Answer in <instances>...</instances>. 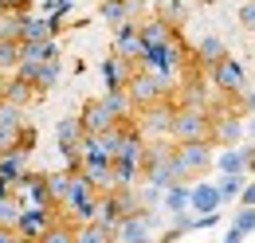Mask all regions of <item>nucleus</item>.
Returning <instances> with one entry per match:
<instances>
[{
	"label": "nucleus",
	"instance_id": "obj_28",
	"mask_svg": "<svg viewBox=\"0 0 255 243\" xmlns=\"http://www.w3.org/2000/svg\"><path fill=\"white\" fill-rule=\"evenodd\" d=\"M39 71H43V63H32V59H20V67L12 71L16 79H24V83H32L35 91H39Z\"/></svg>",
	"mask_w": 255,
	"mask_h": 243
},
{
	"label": "nucleus",
	"instance_id": "obj_37",
	"mask_svg": "<svg viewBox=\"0 0 255 243\" xmlns=\"http://www.w3.org/2000/svg\"><path fill=\"white\" fill-rule=\"evenodd\" d=\"M244 106H248V114H255V87H248V94H244Z\"/></svg>",
	"mask_w": 255,
	"mask_h": 243
},
{
	"label": "nucleus",
	"instance_id": "obj_31",
	"mask_svg": "<svg viewBox=\"0 0 255 243\" xmlns=\"http://www.w3.org/2000/svg\"><path fill=\"white\" fill-rule=\"evenodd\" d=\"M161 8H165V20L177 28V24H185V4L181 0H161Z\"/></svg>",
	"mask_w": 255,
	"mask_h": 243
},
{
	"label": "nucleus",
	"instance_id": "obj_1",
	"mask_svg": "<svg viewBox=\"0 0 255 243\" xmlns=\"http://www.w3.org/2000/svg\"><path fill=\"white\" fill-rule=\"evenodd\" d=\"M173 169H177V181H189V177H204L208 169H216V149L212 141H177V157H173Z\"/></svg>",
	"mask_w": 255,
	"mask_h": 243
},
{
	"label": "nucleus",
	"instance_id": "obj_8",
	"mask_svg": "<svg viewBox=\"0 0 255 243\" xmlns=\"http://www.w3.org/2000/svg\"><path fill=\"white\" fill-rule=\"evenodd\" d=\"M114 51H122L126 59H145V39H141V20H126L118 24V35H114Z\"/></svg>",
	"mask_w": 255,
	"mask_h": 243
},
{
	"label": "nucleus",
	"instance_id": "obj_9",
	"mask_svg": "<svg viewBox=\"0 0 255 243\" xmlns=\"http://www.w3.org/2000/svg\"><path fill=\"white\" fill-rule=\"evenodd\" d=\"M79 118H83V125H87V133H110L114 125H122V122H118V114H114V110H110V106H106L102 98L87 102Z\"/></svg>",
	"mask_w": 255,
	"mask_h": 243
},
{
	"label": "nucleus",
	"instance_id": "obj_12",
	"mask_svg": "<svg viewBox=\"0 0 255 243\" xmlns=\"http://www.w3.org/2000/svg\"><path fill=\"white\" fill-rule=\"evenodd\" d=\"M0 177L12 181V184H20L24 177H28V149H24V145L0 153Z\"/></svg>",
	"mask_w": 255,
	"mask_h": 243
},
{
	"label": "nucleus",
	"instance_id": "obj_42",
	"mask_svg": "<svg viewBox=\"0 0 255 243\" xmlns=\"http://www.w3.org/2000/svg\"><path fill=\"white\" fill-rule=\"evenodd\" d=\"M0 16H4V0H0Z\"/></svg>",
	"mask_w": 255,
	"mask_h": 243
},
{
	"label": "nucleus",
	"instance_id": "obj_24",
	"mask_svg": "<svg viewBox=\"0 0 255 243\" xmlns=\"http://www.w3.org/2000/svg\"><path fill=\"white\" fill-rule=\"evenodd\" d=\"M32 94H35L32 83H24V79L8 75V87H4V98H8V102H16V106H28V102H32Z\"/></svg>",
	"mask_w": 255,
	"mask_h": 243
},
{
	"label": "nucleus",
	"instance_id": "obj_35",
	"mask_svg": "<svg viewBox=\"0 0 255 243\" xmlns=\"http://www.w3.org/2000/svg\"><path fill=\"white\" fill-rule=\"evenodd\" d=\"M244 240H248V232H240L236 224H232V228L224 232V243H244Z\"/></svg>",
	"mask_w": 255,
	"mask_h": 243
},
{
	"label": "nucleus",
	"instance_id": "obj_27",
	"mask_svg": "<svg viewBox=\"0 0 255 243\" xmlns=\"http://www.w3.org/2000/svg\"><path fill=\"white\" fill-rule=\"evenodd\" d=\"M0 125H12V129H24V106L0 98Z\"/></svg>",
	"mask_w": 255,
	"mask_h": 243
},
{
	"label": "nucleus",
	"instance_id": "obj_26",
	"mask_svg": "<svg viewBox=\"0 0 255 243\" xmlns=\"http://www.w3.org/2000/svg\"><path fill=\"white\" fill-rule=\"evenodd\" d=\"M20 200L16 196H0V228H12L16 232V224H20Z\"/></svg>",
	"mask_w": 255,
	"mask_h": 243
},
{
	"label": "nucleus",
	"instance_id": "obj_5",
	"mask_svg": "<svg viewBox=\"0 0 255 243\" xmlns=\"http://www.w3.org/2000/svg\"><path fill=\"white\" fill-rule=\"evenodd\" d=\"M208 75H212V87L220 94H232V98H244L248 94V71H244V63L232 59V55L224 63H216Z\"/></svg>",
	"mask_w": 255,
	"mask_h": 243
},
{
	"label": "nucleus",
	"instance_id": "obj_15",
	"mask_svg": "<svg viewBox=\"0 0 255 243\" xmlns=\"http://www.w3.org/2000/svg\"><path fill=\"white\" fill-rule=\"evenodd\" d=\"M55 31H59V28H55V20H51V16H47V20L28 16V12L20 16V43H24V39H51Z\"/></svg>",
	"mask_w": 255,
	"mask_h": 243
},
{
	"label": "nucleus",
	"instance_id": "obj_41",
	"mask_svg": "<svg viewBox=\"0 0 255 243\" xmlns=\"http://www.w3.org/2000/svg\"><path fill=\"white\" fill-rule=\"evenodd\" d=\"M12 243H32V240H24V236H12Z\"/></svg>",
	"mask_w": 255,
	"mask_h": 243
},
{
	"label": "nucleus",
	"instance_id": "obj_20",
	"mask_svg": "<svg viewBox=\"0 0 255 243\" xmlns=\"http://www.w3.org/2000/svg\"><path fill=\"white\" fill-rule=\"evenodd\" d=\"M102 102H106V106L118 114V122H129L133 114H137V102L129 98L126 87H122V91H106V94H102Z\"/></svg>",
	"mask_w": 255,
	"mask_h": 243
},
{
	"label": "nucleus",
	"instance_id": "obj_4",
	"mask_svg": "<svg viewBox=\"0 0 255 243\" xmlns=\"http://www.w3.org/2000/svg\"><path fill=\"white\" fill-rule=\"evenodd\" d=\"M173 118H177V106L169 98H161L153 106L137 110V129L145 137H173Z\"/></svg>",
	"mask_w": 255,
	"mask_h": 243
},
{
	"label": "nucleus",
	"instance_id": "obj_14",
	"mask_svg": "<svg viewBox=\"0 0 255 243\" xmlns=\"http://www.w3.org/2000/svg\"><path fill=\"white\" fill-rule=\"evenodd\" d=\"M216 169L220 173H252V165H248V153H244V145H224L220 153H216Z\"/></svg>",
	"mask_w": 255,
	"mask_h": 243
},
{
	"label": "nucleus",
	"instance_id": "obj_34",
	"mask_svg": "<svg viewBox=\"0 0 255 243\" xmlns=\"http://www.w3.org/2000/svg\"><path fill=\"white\" fill-rule=\"evenodd\" d=\"M240 28H244V31H255V0H248V4L240 8Z\"/></svg>",
	"mask_w": 255,
	"mask_h": 243
},
{
	"label": "nucleus",
	"instance_id": "obj_22",
	"mask_svg": "<svg viewBox=\"0 0 255 243\" xmlns=\"http://www.w3.org/2000/svg\"><path fill=\"white\" fill-rule=\"evenodd\" d=\"M244 184H248V177H244V173H220V177H216V188H220L224 204H232V200H240V192H244Z\"/></svg>",
	"mask_w": 255,
	"mask_h": 243
},
{
	"label": "nucleus",
	"instance_id": "obj_17",
	"mask_svg": "<svg viewBox=\"0 0 255 243\" xmlns=\"http://www.w3.org/2000/svg\"><path fill=\"white\" fill-rule=\"evenodd\" d=\"M189 181H177L173 188H165V200H161V212H169V216H181V212H192V204H189Z\"/></svg>",
	"mask_w": 255,
	"mask_h": 243
},
{
	"label": "nucleus",
	"instance_id": "obj_32",
	"mask_svg": "<svg viewBox=\"0 0 255 243\" xmlns=\"http://www.w3.org/2000/svg\"><path fill=\"white\" fill-rule=\"evenodd\" d=\"M55 83H59V59L43 63V71H39V91H51Z\"/></svg>",
	"mask_w": 255,
	"mask_h": 243
},
{
	"label": "nucleus",
	"instance_id": "obj_36",
	"mask_svg": "<svg viewBox=\"0 0 255 243\" xmlns=\"http://www.w3.org/2000/svg\"><path fill=\"white\" fill-rule=\"evenodd\" d=\"M240 204H255V177L244 184V192H240Z\"/></svg>",
	"mask_w": 255,
	"mask_h": 243
},
{
	"label": "nucleus",
	"instance_id": "obj_11",
	"mask_svg": "<svg viewBox=\"0 0 255 243\" xmlns=\"http://www.w3.org/2000/svg\"><path fill=\"white\" fill-rule=\"evenodd\" d=\"M248 125L240 114H212V145H240Z\"/></svg>",
	"mask_w": 255,
	"mask_h": 243
},
{
	"label": "nucleus",
	"instance_id": "obj_30",
	"mask_svg": "<svg viewBox=\"0 0 255 243\" xmlns=\"http://www.w3.org/2000/svg\"><path fill=\"white\" fill-rule=\"evenodd\" d=\"M181 106H208V91L196 87V83H189V87L181 91ZM208 110H212V106H208Z\"/></svg>",
	"mask_w": 255,
	"mask_h": 243
},
{
	"label": "nucleus",
	"instance_id": "obj_2",
	"mask_svg": "<svg viewBox=\"0 0 255 243\" xmlns=\"http://www.w3.org/2000/svg\"><path fill=\"white\" fill-rule=\"evenodd\" d=\"M212 141V110L208 106H177L173 141Z\"/></svg>",
	"mask_w": 255,
	"mask_h": 243
},
{
	"label": "nucleus",
	"instance_id": "obj_7",
	"mask_svg": "<svg viewBox=\"0 0 255 243\" xmlns=\"http://www.w3.org/2000/svg\"><path fill=\"white\" fill-rule=\"evenodd\" d=\"M137 75V59H126L122 51H114V55H106L102 59V79H106V91H122L129 87V79Z\"/></svg>",
	"mask_w": 255,
	"mask_h": 243
},
{
	"label": "nucleus",
	"instance_id": "obj_18",
	"mask_svg": "<svg viewBox=\"0 0 255 243\" xmlns=\"http://www.w3.org/2000/svg\"><path fill=\"white\" fill-rule=\"evenodd\" d=\"M20 47H24V59H32V63H55V59H59V43H55V35H51V39H24Z\"/></svg>",
	"mask_w": 255,
	"mask_h": 243
},
{
	"label": "nucleus",
	"instance_id": "obj_16",
	"mask_svg": "<svg viewBox=\"0 0 255 243\" xmlns=\"http://www.w3.org/2000/svg\"><path fill=\"white\" fill-rule=\"evenodd\" d=\"M141 39H145V47H161V43L177 39V31L165 16H157V20H141Z\"/></svg>",
	"mask_w": 255,
	"mask_h": 243
},
{
	"label": "nucleus",
	"instance_id": "obj_33",
	"mask_svg": "<svg viewBox=\"0 0 255 243\" xmlns=\"http://www.w3.org/2000/svg\"><path fill=\"white\" fill-rule=\"evenodd\" d=\"M24 141V129H12V125H0V153L4 149H16Z\"/></svg>",
	"mask_w": 255,
	"mask_h": 243
},
{
	"label": "nucleus",
	"instance_id": "obj_25",
	"mask_svg": "<svg viewBox=\"0 0 255 243\" xmlns=\"http://www.w3.org/2000/svg\"><path fill=\"white\" fill-rule=\"evenodd\" d=\"M71 181H75V173H47V188H51V200H55V208H63L67 192H71Z\"/></svg>",
	"mask_w": 255,
	"mask_h": 243
},
{
	"label": "nucleus",
	"instance_id": "obj_43",
	"mask_svg": "<svg viewBox=\"0 0 255 243\" xmlns=\"http://www.w3.org/2000/svg\"><path fill=\"white\" fill-rule=\"evenodd\" d=\"M220 243H224V240H220Z\"/></svg>",
	"mask_w": 255,
	"mask_h": 243
},
{
	"label": "nucleus",
	"instance_id": "obj_23",
	"mask_svg": "<svg viewBox=\"0 0 255 243\" xmlns=\"http://www.w3.org/2000/svg\"><path fill=\"white\" fill-rule=\"evenodd\" d=\"M79 243H118V232H110L98 220H91V224H79Z\"/></svg>",
	"mask_w": 255,
	"mask_h": 243
},
{
	"label": "nucleus",
	"instance_id": "obj_29",
	"mask_svg": "<svg viewBox=\"0 0 255 243\" xmlns=\"http://www.w3.org/2000/svg\"><path fill=\"white\" fill-rule=\"evenodd\" d=\"M232 224H236L240 232H248V236H252V232H255V204H240L236 216H232Z\"/></svg>",
	"mask_w": 255,
	"mask_h": 243
},
{
	"label": "nucleus",
	"instance_id": "obj_10",
	"mask_svg": "<svg viewBox=\"0 0 255 243\" xmlns=\"http://www.w3.org/2000/svg\"><path fill=\"white\" fill-rule=\"evenodd\" d=\"M189 204L196 216H208V212H220L224 208V196L220 188H216V181H196L189 188Z\"/></svg>",
	"mask_w": 255,
	"mask_h": 243
},
{
	"label": "nucleus",
	"instance_id": "obj_39",
	"mask_svg": "<svg viewBox=\"0 0 255 243\" xmlns=\"http://www.w3.org/2000/svg\"><path fill=\"white\" fill-rule=\"evenodd\" d=\"M244 153H248V165L255 169V145H244Z\"/></svg>",
	"mask_w": 255,
	"mask_h": 243
},
{
	"label": "nucleus",
	"instance_id": "obj_40",
	"mask_svg": "<svg viewBox=\"0 0 255 243\" xmlns=\"http://www.w3.org/2000/svg\"><path fill=\"white\" fill-rule=\"evenodd\" d=\"M248 137L255 141V114H252V122H248Z\"/></svg>",
	"mask_w": 255,
	"mask_h": 243
},
{
	"label": "nucleus",
	"instance_id": "obj_6",
	"mask_svg": "<svg viewBox=\"0 0 255 243\" xmlns=\"http://www.w3.org/2000/svg\"><path fill=\"white\" fill-rule=\"evenodd\" d=\"M59 216H55V208H43V204H32V208H24L20 212V224H16V236H24V240L39 243L43 240V232L55 224Z\"/></svg>",
	"mask_w": 255,
	"mask_h": 243
},
{
	"label": "nucleus",
	"instance_id": "obj_13",
	"mask_svg": "<svg viewBox=\"0 0 255 243\" xmlns=\"http://www.w3.org/2000/svg\"><path fill=\"white\" fill-rule=\"evenodd\" d=\"M228 59V47H224V39L220 35H204L200 43H196V67L200 71H212L216 63Z\"/></svg>",
	"mask_w": 255,
	"mask_h": 243
},
{
	"label": "nucleus",
	"instance_id": "obj_21",
	"mask_svg": "<svg viewBox=\"0 0 255 243\" xmlns=\"http://www.w3.org/2000/svg\"><path fill=\"white\" fill-rule=\"evenodd\" d=\"M24 59V47H20V39H12V35H0V71L4 75H12L16 67Z\"/></svg>",
	"mask_w": 255,
	"mask_h": 243
},
{
	"label": "nucleus",
	"instance_id": "obj_3",
	"mask_svg": "<svg viewBox=\"0 0 255 243\" xmlns=\"http://www.w3.org/2000/svg\"><path fill=\"white\" fill-rule=\"evenodd\" d=\"M126 91H129V98L137 102V110H145V106H153L161 98H169L173 83H169L165 75H157V71H149V67H137V75L129 79Z\"/></svg>",
	"mask_w": 255,
	"mask_h": 243
},
{
	"label": "nucleus",
	"instance_id": "obj_19",
	"mask_svg": "<svg viewBox=\"0 0 255 243\" xmlns=\"http://www.w3.org/2000/svg\"><path fill=\"white\" fill-rule=\"evenodd\" d=\"M133 8H137L133 0H102V8H98V16H102L106 24H114V28H118V24H126V20H133Z\"/></svg>",
	"mask_w": 255,
	"mask_h": 243
},
{
	"label": "nucleus",
	"instance_id": "obj_38",
	"mask_svg": "<svg viewBox=\"0 0 255 243\" xmlns=\"http://www.w3.org/2000/svg\"><path fill=\"white\" fill-rule=\"evenodd\" d=\"M12 236H16L12 228H0V243H12Z\"/></svg>",
	"mask_w": 255,
	"mask_h": 243
}]
</instances>
